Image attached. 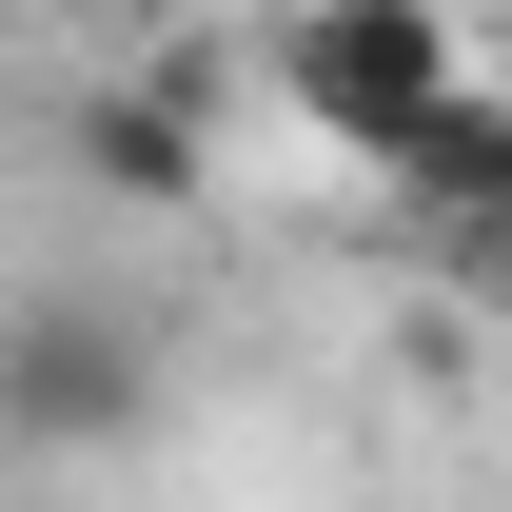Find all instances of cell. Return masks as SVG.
Returning a JSON list of instances; mask_svg holds the SVG:
<instances>
[{
	"instance_id": "obj_3",
	"label": "cell",
	"mask_w": 512,
	"mask_h": 512,
	"mask_svg": "<svg viewBox=\"0 0 512 512\" xmlns=\"http://www.w3.org/2000/svg\"><path fill=\"white\" fill-rule=\"evenodd\" d=\"M0 414H20V453H99L138 414V355L99 316H20V375H0Z\"/></svg>"
},
{
	"instance_id": "obj_1",
	"label": "cell",
	"mask_w": 512,
	"mask_h": 512,
	"mask_svg": "<svg viewBox=\"0 0 512 512\" xmlns=\"http://www.w3.org/2000/svg\"><path fill=\"white\" fill-rule=\"evenodd\" d=\"M453 79H473V60H453L434 0H296V20H276V99H296L316 138H355V158H394Z\"/></svg>"
},
{
	"instance_id": "obj_4",
	"label": "cell",
	"mask_w": 512,
	"mask_h": 512,
	"mask_svg": "<svg viewBox=\"0 0 512 512\" xmlns=\"http://www.w3.org/2000/svg\"><path fill=\"white\" fill-rule=\"evenodd\" d=\"M79 178H99V197H197V178H217V158H197V99L99 79V99H79Z\"/></svg>"
},
{
	"instance_id": "obj_5",
	"label": "cell",
	"mask_w": 512,
	"mask_h": 512,
	"mask_svg": "<svg viewBox=\"0 0 512 512\" xmlns=\"http://www.w3.org/2000/svg\"><path fill=\"white\" fill-rule=\"evenodd\" d=\"M473 276H493V296H512V217H493V237H473Z\"/></svg>"
},
{
	"instance_id": "obj_2",
	"label": "cell",
	"mask_w": 512,
	"mask_h": 512,
	"mask_svg": "<svg viewBox=\"0 0 512 512\" xmlns=\"http://www.w3.org/2000/svg\"><path fill=\"white\" fill-rule=\"evenodd\" d=\"M375 178L414 197V237H453V256H473V237L512 217V99H473V79H453L434 119H414V138L375 158Z\"/></svg>"
}]
</instances>
